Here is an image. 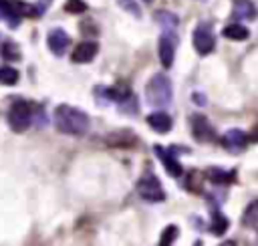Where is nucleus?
Here are the masks:
<instances>
[{
  "label": "nucleus",
  "mask_w": 258,
  "mask_h": 246,
  "mask_svg": "<svg viewBox=\"0 0 258 246\" xmlns=\"http://www.w3.org/2000/svg\"><path fill=\"white\" fill-rule=\"evenodd\" d=\"M89 115L71 105H58L54 109V125L64 135H83L89 129Z\"/></svg>",
  "instance_id": "obj_1"
},
{
  "label": "nucleus",
  "mask_w": 258,
  "mask_h": 246,
  "mask_svg": "<svg viewBox=\"0 0 258 246\" xmlns=\"http://www.w3.org/2000/svg\"><path fill=\"white\" fill-rule=\"evenodd\" d=\"M145 97H147V103L151 107H165V105H169L171 97H173L171 81L163 73L153 75L149 79L147 87H145Z\"/></svg>",
  "instance_id": "obj_2"
},
{
  "label": "nucleus",
  "mask_w": 258,
  "mask_h": 246,
  "mask_svg": "<svg viewBox=\"0 0 258 246\" xmlns=\"http://www.w3.org/2000/svg\"><path fill=\"white\" fill-rule=\"evenodd\" d=\"M30 123H32L30 105L26 101H22V99H16L8 109V125H10V129L14 133H22V131H26L30 127Z\"/></svg>",
  "instance_id": "obj_3"
},
{
  "label": "nucleus",
  "mask_w": 258,
  "mask_h": 246,
  "mask_svg": "<svg viewBox=\"0 0 258 246\" xmlns=\"http://www.w3.org/2000/svg\"><path fill=\"white\" fill-rule=\"evenodd\" d=\"M137 192H139V196H141L143 200H147V202H163V200H165L163 186H161V181L157 179V175L151 173V171H145V173L139 177V181H137Z\"/></svg>",
  "instance_id": "obj_4"
},
{
  "label": "nucleus",
  "mask_w": 258,
  "mask_h": 246,
  "mask_svg": "<svg viewBox=\"0 0 258 246\" xmlns=\"http://www.w3.org/2000/svg\"><path fill=\"white\" fill-rule=\"evenodd\" d=\"M216 46V36H214V28L210 22H200L194 30V48L198 54L206 56L214 50Z\"/></svg>",
  "instance_id": "obj_5"
},
{
  "label": "nucleus",
  "mask_w": 258,
  "mask_h": 246,
  "mask_svg": "<svg viewBox=\"0 0 258 246\" xmlns=\"http://www.w3.org/2000/svg\"><path fill=\"white\" fill-rule=\"evenodd\" d=\"M175 46H177V36L173 34V30H163L161 38H159V60L165 69H169L173 65L175 58Z\"/></svg>",
  "instance_id": "obj_6"
},
{
  "label": "nucleus",
  "mask_w": 258,
  "mask_h": 246,
  "mask_svg": "<svg viewBox=\"0 0 258 246\" xmlns=\"http://www.w3.org/2000/svg\"><path fill=\"white\" fill-rule=\"evenodd\" d=\"M189 125H191L194 139H198V141H214L216 139V131H214L212 123L204 115H191Z\"/></svg>",
  "instance_id": "obj_7"
},
{
  "label": "nucleus",
  "mask_w": 258,
  "mask_h": 246,
  "mask_svg": "<svg viewBox=\"0 0 258 246\" xmlns=\"http://www.w3.org/2000/svg\"><path fill=\"white\" fill-rule=\"evenodd\" d=\"M248 135L242 131V129H228L224 135H222V145L230 151V153H240L246 149L248 145Z\"/></svg>",
  "instance_id": "obj_8"
},
{
  "label": "nucleus",
  "mask_w": 258,
  "mask_h": 246,
  "mask_svg": "<svg viewBox=\"0 0 258 246\" xmlns=\"http://www.w3.org/2000/svg\"><path fill=\"white\" fill-rule=\"evenodd\" d=\"M153 151L157 153L159 161L163 163L165 171H167L171 177H179V175H183V167H181V163L177 161V157L173 155V151H175V149H163L161 145H155V147H153Z\"/></svg>",
  "instance_id": "obj_9"
},
{
  "label": "nucleus",
  "mask_w": 258,
  "mask_h": 246,
  "mask_svg": "<svg viewBox=\"0 0 258 246\" xmlns=\"http://www.w3.org/2000/svg\"><path fill=\"white\" fill-rule=\"evenodd\" d=\"M97 52H99V44L95 40H83L73 48L71 60L77 65H85V63H91L97 56Z\"/></svg>",
  "instance_id": "obj_10"
},
{
  "label": "nucleus",
  "mask_w": 258,
  "mask_h": 246,
  "mask_svg": "<svg viewBox=\"0 0 258 246\" xmlns=\"http://www.w3.org/2000/svg\"><path fill=\"white\" fill-rule=\"evenodd\" d=\"M46 44H48V48H50L52 54L60 56V54H64V50L69 48L71 38H69V34H67L62 28H52V30L48 32V36H46Z\"/></svg>",
  "instance_id": "obj_11"
},
{
  "label": "nucleus",
  "mask_w": 258,
  "mask_h": 246,
  "mask_svg": "<svg viewBox=\"0 0 258 246\" xmlns=\"http://www.w3.org/2000/svg\"><path fill=\"white\" fill-rule=\"evenodd\" d=\"M147 125L155 131V133H167V131H171V125H173V121H171V117L165 113V111H153L151 115H147Z\"/></svg>",
  "instance_id": "obj_12"
},
{
  "label": "nucleus",
  "mask_w": 258,
  "mask_h": 246,
  "mask_svg": "<svg viewBox=\"0 0 258 246\" xmlns=\"http://www.w3.org/2000/svg\"><path fill=\"white\" fill-rule=\"evenodd\" d=\"M232 14L234 18H240V20H254L258 16V8L252 0H234Z\"/></svg>",
  "instance_id": "obj_13"
},
{
  "label": "nucleus",
  "mask_w": 258,
  "mask_h": 246,
  "mask_svg": "<svg viewBox=\"0 0 258 246\" xmlns=\"http://www.w3.org/2000/svg\"><path fill=\"white\" fill-rule=\"evenodd\" d=\"M208 179L214 183H232L236 181V171L234 169H222V167H210L206 171Z\"/></svg>",
  "instance_id": "obj_14"
},
{
  "label": "nucleus",
  "mask_w": 258,
  "mask_h": 246,
  "mask_svg": "<svg viewBox=\"0 0 258 246\" xmlns=\"http://www.w3.org/2000/svg\"><path fill=\"white\" fill-rule=\"evenodd\" d=\"M222 34H224L228 40H246V38L250 36V30H248L246 26L234 22V24H228V26L222 30Z\"/></svg>",
  "instance_id": "obj_15"
},
{
  "label": "nucleus",
  "mask_w": 258,
  "mask_h": 246,
  "mask_svg": "<svg viewBox=\"0 0 258 246\" xmlns=\"http://www.w3.org/2000/svg\"><path fill=\"white\" fill-rule=\"evenodd\" d=\"M242 224L248 228H258V198L248 204V208L242 214Z\"/></svg>",
  "instance_id": "obj_16"
},
{
  "label": "nucleus",
  "mask_w": 258,
  "mask_h": 246,
  "mask_svg": "<svg viewBox=\"0 0 258 246\" xmlns=\"http://www.w3.org/2000/svg\"><path fill=\"white\" fill-rule=\"evenodd\" d=\"M107 143L109 145H113V147H129V145H133V143H137V139L129 133V131H123V133H113V135H109L107 137Z\"/></svg>",
  "instance_id": "obj_17"
},
{
  "label": "nucleus",
  "mask_w": 258,
  "mask_h": 246,
  "mask_svg": "<svg viewBox=\"0 0 258 246\" xmlns=\"http://www.w3.org/2000/svg\"><path fill=\"white\" fill-rule=\"evenodd\" d=\"M226 230H228V218L220 210L212 208V232L218 234V236H222Z\"/></svg>",
  "instance_id": "obj_18"
},
{
  "label": "nucleus",
  "mask_w": 258,
  "mask_h": 246,
  "mask_svg": "<svg viewBox=\"0 0 258 246\" xmlns=\"http://www.w3.org/2000/svg\"><path fill=\"white\" fill-rule=\"evenodd\" d=\"M18 79H20V75H18V71L14 67H8V65L0 67V83L2 85H16Z\"/></svg>",
  "instance_id": "obj_19"
},
{
  "label": "nucleus",
  "mask_w": 258,
  "mask_h": 246,
  "mask_svg": "<svg viewBox=\"0 0 258 246\" xmlns=\"http://www.w3.org/2000/svg\"><path fill=\"white\" fill-rule=\"evenodd\" d=\"M157 22L163 26V30H173V28L177 26V18H175V14L165 12V10L157 12Z\"/></svg>",
  "instance_id": "obj_20"
},
{
  "label": "nucleus",
  "mask_w": 258,
  "mask_h": 246,
  "mask_svg": "<svg viewBox=\"0 0 258 246\" xmlns=\"http://www.w3.org/2000/svg\"><path fill=\"white\" fill-rule=\"evenodd\" d=\"M177 234H179V230H177V226H173V224H169L165 230H163V234H161V240H159V246H173V242H175V238H177Z\"/></svg>",
  "instance_id": "obj_21"
},
{
  "label": "nucleus",
  "mask_w": 258,
  "mask_h": 246,
  "mask_svg": "<svg viewBox=\"0 0 258 246\" xmlns=\"http://www.w3.org/2000/svg\"><path fill=\"white\" fill-rule=\"evenodd\" d=\"M64 10H67V12H73V14H81V12L87 10V4H85L83 0H67Z\"/></svg>",
  "instance_id": "obj_22"
},
{
  "label": "nucleus",
  "mask_w": 258,
  "mask_h": 246,
  "mask_svg": "<svg viewBox=\"0 0 258 246\" xmlns=\"http://www.w3.org/2000/svg\"><path fill=\"white\" fill-rule=\"evenodd\" d=\"M119 6L123 8V10H127V12H131L133 16H141V8H139V4L135 2V0H119Z\"/></svg>",
  "instance_id": "obj_23"
},
{
  "label": "nucleus",
  "mask_w": 258,
  "mask_h": 246,
  "mask_svg": "<svg viewBox=\"0 0 258 246\" xmlns=\"http://www.w3.org/2000/svg\"><path fill=\"white\" fill-rule=\"evenodd\" d=\"M2 54H4L6 58H18V56H20L14 42H4V44H2Z\"/></svg>",
  "instance_id": "obj_24"
},
{
  "label": "nucleus",
  "mask_w": 258,
  "mask_h": 246,
  "mask_svg": "<svg viewBox=\"0 0 258 246\" xmlns=\"http://www.w3.org/2000/svg\"><path fill=\"white\" fill-rule=\"evenodd\" d=\"M198 177H202L198 171H191V173H189V177H187V188H189L191 192H196V194H200V190H202V186H198V183H196V179H198Z\"/></svg>",
  "instance_id": "obj_25"
},
{
  "label": "nucleus",
  "mask_w": 258,
  "mask_h": 246,
  "mask_svg": "<svg viewBox=\"0 0 258 246\" xmlns=\"http://www.w3.org/2000/svg\"><path fill=\"white\" fill-rule=\"evenodd\" d=\"M194 103H198V105H206V97H204L202 93H194Z\"/></svg>",
  "instance_id": "obj_26"
},
{
  "label": "nucleus",
  "mask_w": 258,
  "mask_h": 246,
  "mask_svg": "<svg viewBox=\"0 0 258 246\" xmlns=\"http://www.w3.org/2000/svg\"><path fill=\"white\" fill-rule=\"evenodd\" d=\"M248 139H250V141H258V125H256V127H254V131L248 135Z\"/></svg>",
  "instance_id": "obj_27"
},
{
  "label": "nucleus",
  "mask_w": 258,
  "mask_h": 246,
  "mask_svg": "<svg viewBox=\"0 0 258 246\" xmlns=\"http://www.w3.org/2000/svg\"><path fill=\"white\" fill-rule=\"evenodd\" d=\"M218 246H236V242H234V240H224V242L218 244Z\"/></svg>",
  "instance_id": "obj_28"
},
{
  "label": "nucleus",
  "mask_w": 258,
  "mask_h": 246,
  "mask_svg": "<svg viewBox=\"0 0 258 246\" xmlns=\"http://www.w3.org/2000/svg\"><path fill=\"white\" fill-rule=\"evenodd\" d=\"M143 2H151V0H143Z\"/></svg>",
  "instance_id": "obj_29"
},
{
  "label": "nucleus",
  "mask_w": 258,
  "mask_h": 246,
  "mask_svg": "<svg viewBox=\"0 0 258 246\" xmlns=\"http://www.w3.org/2000/svg\"><path fill=\"white\" fill-rule=\"evenodd\" d=\"M196 246H202V244H196Z\"/></svg>",
  "instance_id": "obj_30"
}]
</instances>
